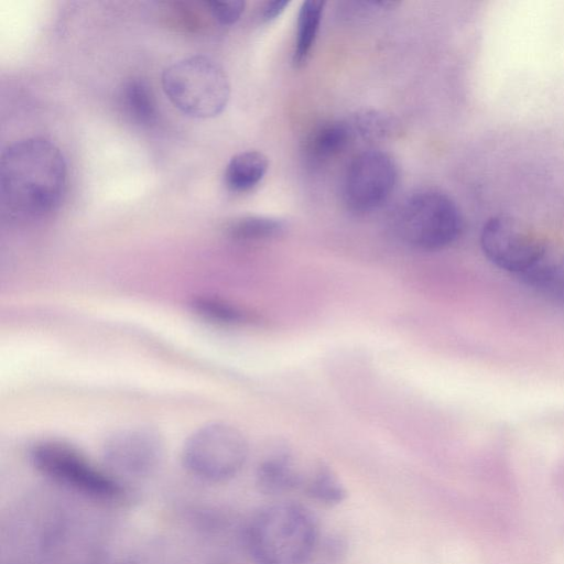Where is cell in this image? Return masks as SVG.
<instances>
[{
	"label": "cell",
	"mask_w": 564,
	"mask_h": 564,
	"mask_svg": "<svg viewBox=\"0 0 564 564\" xmlns=\"http://www.w3.org/2000/svg\"><path fill=\"white\" fill-rule=\"evenodd\" d=\"M66 187V164L59 149L40 137L8 145L0 161L3 208L21 219L42 218L57 208Z\"/></svg>",
	"instance_id": "6da1fadb"
},
{
	"label": "cell",
	"mask_w": 564,
	"mask_h": 564,
	"mask_svg": "<svg viewBox=\"0 0 564 564\" xmlns=\"http://www.w3.org/2000/svg\"><path fill=\"white\" fill-rule=\"evenodd\" d=\"M245 542L257 564H306L318 543V527L305 507L278 502L251 517Z\"/></svg>",
	"instance_id": "7a4b0ae2"
},
{
	"label": "cell",
	"mask_w": 564,
	"mask_h": 564,
	"mask_svg": "<svg viewBox=\"0 0 564 564\" xmlns=\"http://www.w3.org/2000/svg\"><path fill=\"white\" fill-rule=\"evenodd\" d=\"M162 86L180 111L198 119L218 116L230 97V84L225 70L214 59L203 55L185 57L166 67Z\"/></svg>",
	"instance_id": "3957f363"
},
{
	"label": "cell",
	"mask_w": 564,
	"mask_h": 564,
	"mask_svg": "<svg viewBox=\"0 0 564 564\" xmlns=\"http://www.w3.org/2000/svg\"><path fill=\"white\" fill-rule=\"evenodd\" d=\"M30 457L39 473L76 494L99 501H116L124 496L122 481L68 444L40 442L32 447Z\"/></svg>",
	"instance_id": "277c9868"
},
{
	"label": "cell",
	"mask_w": 564,
	"mask_h": 564,
	"mask_svg": "<svg viewBox=\"0 0 564 564\" xmlns=\"http://www.w3.org/2000/svg\"><path fill=\"white\" fill-rule=\"evenodd\" d=\"M399 236L422 250H438L454 242L462 230V218L455 203L436 191H422L409 196L395 215Z\"/></svg>",
	"instance_id": "5b68a950"
},
{
	"label": "cell",
	"mask_w": 564,
	"mask_h": 564,
	"mask_svg": "<svg viewBox=\"0 0 564 564\" xmlns=\"http://www.w3.org/2000/svg\"><path fill=\"white\" fill-rule=\"evenodd\" d=\"M248 444L236 427L210 423L193 432L182 449V463L194 477L223 482L235 477L246 463Z\"/></svg>",
	"instance_id": "8992f818"
},
{
	"label": "cell",
	"mask_w": 564,
	"mask_h": 564,
	"mask_svg": "<svg viewBox=\"0 0 564 564\" xmlns=\"http://www.w3.org/2000/svg\"><path fill=\"white\" fill-rule=\"evenodd\" d=\"M480 246L492 264L518 276L546 257L543 239L528 225L507 215L487 220L481 230Z\"/></svg>",
	"instance_id": "52a82bcc"
},
{
	"label": "cell",
	"mask_w": 564,
	"mask_h": 564,
	"mask_svg": "<svg viewBox=\"0 0 564 564\" xmlns=\"http://www.w3.org/2000/svg\"><path fill=\"white\" fill-rule=\"evenodd\" d=\"M397 176V166L386 152L367 150L355 155L345 175V204L355 213L378 208L393 192Z\"/></svg>",
	"instance_id": "ba28073f"
},
{
	"label": "cell",
	"mask_w": 564,
	"mask_h": 564,
	"mask_svg": "<svg viewBox=\"0 0 564 564\" xmlns=\"http://www.w3.org/2000/svg\"><path fill=\"white\" fill-rule=\"evenodd\" d=\"M164 454L160 434L149 427H127L105 441L102 456L107 470L120 478L140 479L153 474Z\"/></svg>",
	"instance_id": "9c48e42d"
},
{
	"label": "cell",
	"mask_w": 564,
	"mask_h": 564,
	"mask_svg": "<svg viewBox=\"0 0 564 564\" xmlns=\"http://www.w3.org/2000/svg\"><path fill=\"white\" fill-rule=\"evenodd\" d=\"M304 478L289 453H275L263 459L256 473V484L264 495L275 496L302 488Z\"/></svg>",
	"instance_id": "30bf717a"
},
{
	"label": "cell",
	"mask_w": 564,
	"mask_h": 564,
	"mask_svg": "<svg viewBox=\"0 0 564 564\" xmlns=\"http://www.w3.org/2000/svg\"><path fill=\"white\" fill-rule=\"evenodd\" d=\"M268 158L259 151H245L234 155L228 162L224 178L232 192H246L254 187L265 175Z\"/></svg>",
	"instance_id": "8fae6325"
},
{
	"label": "cell",
	"mask_w": 564,
	"mask_h": 564,
	"mask_svg": "<svg viewBox=\"0 0 564 564\" xmlns=\"http://www.w3.org/2000/svg\"><path fill=\"white\" fill-rule=\"evenodd\" d=\"M352 138L348 121L323 123L308 135L305 150L312 160L321 161L340 152Z\"/></svg>",
	"instance_id": "7c38bea8"
},
{
	"label": "cell",
	"mask_w": 564,
	"mask_h": 564,
	"mask_svg": "<svg viewBox=\"0 0 564 564\" xmlns=\"http://www.w3.org/2000/svg\"><path fill=\"white\" fill-rule=\"evenodd\" d=\"M324 6V1L306 0L300 7L293 52V63L295 66H302L310 56L318 33Z\"/></svg>",
	"instance_id": "4fadbf2b"
},
{
	"label": "cell",
	"mask_w": 564,
	"mask_h": 564,
	"mask_svg": "<svg viewBox=\"0 0 564 564\" xmlns=\"http://www.w3.org/2000/svg\"><path fill=\"white\" fill-rule=\"evenodd\" d=\"M519 278L539 294L564 303V260L549 261L544 258Z\"/></svg>",
	"instance_id": "5bb4252c"
},
{
	"label": "cell",
	"mask_w": 564,
	"mask_h": 564,
	"mask_svg": "<svg viewBox=\"0 0 564 564\" xmlns=\"http://www.w3.org/2000/svg\"><path fill=\"white\" fill-rule=\"evenodd\" d=\"M302 489L311 499L325 506H336L347 498V489L338 476L326 465H318L304 477Z\"/></svg>",
	"instance_id": "9a60e30c"
},
{
	"label": "cell",
	"mask_w": 564,
	"mask_h": 564,
	"mask_svg": "<svg viewBox=\"0 0 564 564\" xmlns=\"http://www.w3.org/2000/svg\"><path fill=\"white\" fill-rule=\"evenodd\" d=\"M354 138L360 137L368 141H382L394 138L400 132L399 121L384 112L364 110L347 120Z\"/></svg>",
	"instance_id": "2e32d148"
},
{
	"label": "cell",
	"mask_w": 564,
	"mask_h": 564,
	"mask_svg": "<svg viewBox=\"0 0 564 564\" xmlns=\"http://www.w3.org/2000/svg\"><path fill=\"white\" fill-rule=\"evenodd\" d=\"M123 105L128 113L139 123H152L156 117L153 95L141 79L129 80L122 91Z\"/></svg>",
	"instance_id": "e0dca14e"
},
{
	"label": "cell",
	"mask_w": 564,
	"mask_h": 564,
	"mask_svg": "<svg viewBox=\"0 0 564 564\" xmlns=\"http://www.w3.org/2000/svg\"><path fill=\"white\" fill-rule=\"evenodd\" d=\"M284 228L280 219L264 216H245L228 226V234L235 240L253 241L278 236Z\"/></svg>",
	"instance_id": "ac0fdd59"
},
{
	"label": "cell",
	"mask_w": 564,
	"mask_h": 564,
	"mask_svg": "<svg viewBox=\"0 0 564 564\" xmlns=\"http://www.w3.org/2000/svg\"><path fill=\"white\" fill-rule=\"evenodd\" d=\"M194 307L200 315L223 323H241L246 319L243 312L219 300L199 299Z\"/></svg>",
	"instance_id": "d6986e66"
},
{
	"label": "cell",
	"mask_w": 564,
	"mask_h": 564,
	"mask_svg": "<svg viewBox=\"0 0 564 564\" xmlns=\"http://www.w3.org/2000/svg\"><path fill=\"white\" fill-rule=\"evenodd\" d=\"M207 6L214 18L224 25L237 22L245 10V2L240 0L208 1Z\"/></svg>",
	"instance_id": "ffe728a7"
},
{
	"label": "cell",
	"mask_w": 564,
	"mask_h": 564,
	"mask_svg": "<svg viewBox=\"0 0 564 564\" xmlns=\"http://www.w3.org/2000/svg\"><path fill=\"white\" fill-rule=\"evenodd\" d=\"M288 4L289 1L286 0L268 1L262 8L261 18L267 22L272 21L284 11Z\"/></svg>",
	"instance_id": "44dd1931"
}]
</instances>
